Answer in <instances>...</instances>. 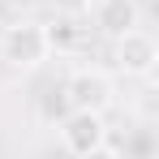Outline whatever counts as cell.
<instances>
[{
	"label": "cell",
	"mask_w": 159,
	"mask_h": 159,
	"mask_svg": "<svg viewBox=\"0 0 159 159\" xmlns=\"http://www.w3.org/2000/svg\"><path fill=\"white\" fill-rule=\"evenodd\" d=\"M86 13H90V22H95V30H99L103 39H120L125 30H138V26H142L138 0H90Z\"/></svg>",
	"instance_id": "5"
},
{
	"label": "cell",
	"mask_w": 159,
	"mask_h": 159,
	"mask_svg": "<svg viewBox=\"0 0 159 159\" xmlns=\"http://www.w3.org/2000/svg\"><path fill=\"white\" fill-rule=\"evenodd\" d=\"M0 60L17 73H34L43 60H52V39L43 22H13L0 34Z\"/></svg>",
	"instance_id": "1"
},
{
	"label": "cell",
	"mask_w": 159,
	"mask_h": 159,
	"mask_svg": "<svg viewBox=\"0 0 159 159\" xmlns=\"http://www.w3.org/2000/svg\"><path fill=\"white\" fill-rule=\"evenodd\" d=\"M65 99H69V107L107 116V112L116 107V82H112V73L95 69V65H82V69H73L69 82H65Z\"/></svg>",
	"instance_id": "2"
},
{
	"label": "cell",
	"mask_w": 159,
	"mask_h": 159,
	"mask_svg": "<svg viewBox=\"0 0 159 159\" xmlns=\"http://www.w3.org/2000/svg\"><path fill=\"white\" fill-rule=\"evenodd\" d=\"M116 43V69L125 73V78H138V82H151L159 69V43L146 34V30H125L120 39H112Z\"/></svg>",
	"instance_id": "4"
},
{
	"label": "cell",
	"mask_w": 159,
	"mask_h": 159,
	"mask_svg": "<svg viewBox=\"0 0 159 159\" xmlns=\"http://www.w3.org/2000/svg\"><path fill=\"white\" fill-rule=\"evenodd\" d=\"M146 4H155V0H146Z\"/></svg>",
	"instance_id": "7"
},
{
	"label": "cell",
	"mask_w": 159,
	"mask_h": 159,
	"mask_svg": "<svg viewBox=\"0 0 159 159\" xmlns=\"http://www.w3.org/2000/svg\"><path fill=\"white\" fill-rule=\"evenodd\" d=\"M86 159H120V151H116V146H107V142H103L99 151H90Z\"/></svg>",
	"instance_id": "6"
},
{
	"label": "cell",
	"mask_w": 159,
	"mask_h": 159,
	"mask_svg": "<svg viewBox=\"0 0 159 159\" xmlns=\"http://www.w3.org/2000/svg\"><path fill=\"white\" fill-rule=\"evenodd\" d=\"M56 133H60V146H65L73 159H86L90 151H99V146L107 142L103 116H99V112H82V107H69Z\"/></svg>",
	"instance_id": "3"
}]
</instances>
